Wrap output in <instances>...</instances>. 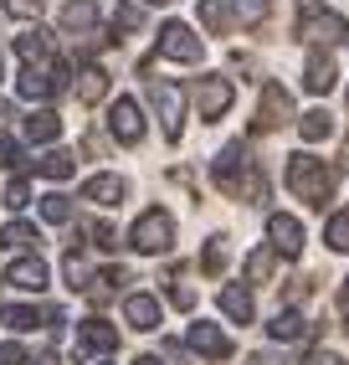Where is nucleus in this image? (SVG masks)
Returning a JSON list of instances; mask_svg holds the SVG:
<instances>
[{"label": "nucleus", "mask_w": 349, "mask_h": 365, "mask_svg": "<svg viewBox=\"0 0 349 365\" xmlns=\"http://www.w3.org/2000/svg\"><path fill=\"white\" fill-rule=\"evenodd\" d=\"M6 283L26 288V294H41V288H46V262H41V257H16V262L6 267Z\"/></svg>", "instance_id": "14"}, {"label": "nucleus", "mask_w": 349, "mask_h": 365, "mask_svg": "<svg viewBox=\"0 0 349 365\" xmlns=\"http://www.w3.org/2000/svg\"><path fill=\"white\" fill-rule=\"evenodd\" d=\"M103 93H108V72H103V67H83V72H78V98H83V103H98Z\"/></svg>", "instance_id": "23"}, {"label": "nucleus", "mask_w": 349, "mask_h": 365, "mask_svg": "<svg viewBox=\"0 0 349 365\" xmlns=\"http://www.w3.org/2000/svg\"><path fill=\"white\" fill-rule=\"evenodd\" d=\"M283 124H293V98L283 83H267L257 103V129H283Z\"/></svg>", "instance_id": "7"}, {"label": "nucleus", "mask_w": 349, "mask_h": 365, "mask_svg": "<svg viewBox=\"0 0 349 365\" xmlns=\"http://www.w3.org/2000/svg\"><path fill=\"white\" fill-rule=\"evenodd\" d=\"M211 175H216V185L226 190V196H236V201H257V196H267V180H262V170L246 160V144H241V139L226 144V150L216 155Z\"/></svg>", "instance_id": "1"}, {"label": "nucleus", "mask_w": 349, "mask_h": 365, "mask_svg": "<svg viewBox=\"0 0 349 365\" xmlns=\"http://www.w3.org/2000/svg\"><path fill=\"white\" fill-rule=\"evenodd\" d=\"M57 134H62V118H57V113L36 108V113L26 118V139H31V144H52Z\"/></svg>", "instance_id": "22"}, {"label": "nucleus", "mask_w": 349, "mask_h": 365, "mask_svg": "<svg viewBox=\"0 0 349 365\" xmlns=\"http://www.w3.org/2000/svg\"><path fill=\"white\" fill-rule=\"evenodd\" d=\"M41 216H46V222H72V201L62 196V190H52V196H41Z\"/></svg>", "instance_id": "29"}, {"label": "nucleus", "mask_w": 349, "mask_h": 365, "mask_svg": "<svg viewBox=\"0 0 349 365\" xmlns=\"http://www.w3.org/2000/svg\"><path fill=\"white\" fill-rule=\"evenodd\" d=\"M303 365H344V360H339V355H329V350H313Z\"/></svg>", "instance_id": "41"}, {"label": "nucleus", "mask_w": 349, "mask_h": 365, "mask_svg": "<svg viewBox=\"0 0 349 365\" xmlns=\"http://www.w3.org/2000/svg\"><path fill=\"white\" fill-rule=\"evenodd\" d=\"M185 345L201 355V360H226V355H231V339H226V329H221V324H190Z\"/></svg>", "instance_id": "10"}, {"label": "nucleus", "mask_w": 349, "mask_h": 365, "mask_svg": "<svg viewBox=\"0 0 349 365\" xmlns=\"http://www.w3.org/2000/svg\"><path fill=\"white\" fill-rule=\"evenodd\" d=\"M36 170H41L46 180H57V185H62V180H72V170H78V160H72L67 150H46V155L36 160Z\"/></svg>", "instance_id": "21"}, {"label": "nucleus", "mask_w": 349, "mask_h": 365, "mask_svg": "<svg viewBox=\"0 0 349 365\" xmlns=\"http://www.w3.org/2000/svg\"><path fill=\"white\" fill-rule=\"evenodd\" d=\"M93 21H98V6H93V0H67V6H62V26H67V31H88Z\"/></svg>", "instance_id": "24"}, {"label": "nucleus", "mask_w": 349, "mask_h": 365, "mask_svg": "<svg viewBox=\"0 0 349 365\" xmlns=\"http://www.w3.org/2000/svg\"><path fill=\"white\" fill-rule=\"evenodd\" d=\"M201 26L206 31H226L231 26V0H201Z\"/></svg>", "instance_id": "25"}, {"label": "nucleus", "mask_w": 349, "mask_h": 365, "mask_svg": "<svg viewBox=\"0 0 349 365\" xmlns=\"http://www.w3.org/2000/svg\"><path fill=\"white\" fill-rule=\"evenodd\" d=\"M62 267H67V283H72V288H88V283H93V278H88L83 252H67V262H62Z\"/></svg>", "instance_id": "33"}, {"label": "nucleus", "mask_w": 349, "mask_h": 365, "mask_svg": "<svg viewBox=\"0 0 349 365\" xmlns=\"http://www.w3.org/2000/svg\"><path fill=\"white\" fill-rule=\"evenodd\" d=\"M267 273H272V252H267V247L246 252V278H252V283H267Z\"/></svg>", "instance_id": "31"}, {"label": "nucleus", "mask_w": 349, "mask_h": 365, "mask_svg": "<svg viewBox=\"0 0 349 365\" xmlns=\"http://www.w3.org/2000/svg\"><path fill=\"white\" fill-rule=\"evenodd\" d=\"M298 129H303V139H308V144H318V139H329V134H334V118L323 113V108H313V113L298 118Z\"/></svg>", "instance_id": "26"}, {"label": "nucleus", "mask_w": 349, "mask_h": 365, "mask_svg": "<svg viewBox=\"0 0 349 365\" xmlns=\"http://www.w3.org/2000/svg\"><path fill=\"white\" fill-rule=\"evenodd\" d=\"M113 21H118V31H134L139 21H144V11H139V6H118V16H113Z\"/></svg>", "instance_id": "36"}, {"label": "nucleus", "mask_w": 349, "mask_h": 365, "mask_svg": "<svg viewBox=\"0 0 349 365\" xmlns=\"http://www.w3.org/2000/svg\"><path fill=\"white\" fill-rule=\"evenodd\" d=\"M0 365H26V355H21V345H0Z\"/></svg>", "instance_id": "39"}, {"label": "nucleus", "mask_w": 349, "mask_h": 365, "mask_svg": "<svg viewBox=\"0 0 349 365\" xmlns=\"http://www.w3.org/2000/svg\"><path fill=\"white\" fill-rule=\"evenodd\" d=\"M78 345H83L88 355H108V350L118 345V329H113L108 319H98V314H93V319H83V329H78Z\"/></svg>", "instance_id": "13"}, {"label": "nucleus", "mask_w": 349, "mask_h": 365, "mask_svg": "<svg viewBox=\"0 0 349 365\" xmlns=\"http://www.w3.org/2000/svg\"><path fill=\"white\" fill-rule=\"evenodd\" d=\"M31 242H41L36 237V227H26V222H11V227H0V247H31Z\"/></svg>", "instance_id": "28"}, {"label": "nucleus", "mask_w": 349, "mask_h": 365, "mask_svg": "<svg viewBox=\"0 0 349 365\" xmlns=\"http://www.w3.org/2000/svg\"><path fill=\"white\" fill-rule=\"evenodd\" d=\"M195 103H201V118H221L231 108V83L226 78H201L195 83Z\"/></svg>", "instance_id": "12"}, {"label": "nucleus", "mask_w": 349, "mask_h": 365, "mask_svg": "<svg viewBox=\"0 0 349 365\" xmlns=\"http://www.w3.org/2000/svg\"><path fill=\"white\" fill-rule=\"evenodd\" d=\"M221 314H226L231 324H252V288H246V283H226V288H221Z\"/></svg>", "instance_id": "16"}, {"label": "nucleus", "mask_w": 349, "mask_h": 365, "mask_svg": "<svg viewBox=\"0 0 349 365\" xmlns=\"http://www.w3.org/2000/svg\"><path fill=\"white\" fill-rule=\"evenodd\" d=\"M0 324H6L11 334H26V329L46 324V314H36V309H26V304H6V309H0Z\"/></svg>", "instance_id": "20"}, {"label": "nucleus", "mask_w": 349, "mask_h": 365, "mask_svg": "<svg viewBox=\"0 0 349 365\" xmlns=\"http://www.w3.org/2000/svg\"><path fill=\"white\" fill-rule=\"evenodd\" d=\"M62 78H67V72H62V62H46V67H26V72L16 78V93H21V98H52V93L62 88Z\"/></svg>", "instance_id": "8"}, {"label": "nucleus", "mask_w": 349, "mask_h": 365, "mask_svg": "<svg viewBox=\"0 0 349 365\" xmlns=\"http://www.w3.org/2000/svg\"><path fill=\"white\" fill-rule=\"evenodd\" d=\"M298 36H308L313 46H329L344 36V16L339 11H308L303 21H298Z\"/></svg>", "instance_id": "11"}, {"label": "nucleus", "mask_w": 349, "mask_h": 365, "mask_svg": "<svg viewBox=\"0 0 349 365\" xmlns=\"http://www.w3.org/2000/svg\"><path fill=\"white\" fill-rule=\"evenodd\" d=\"M16 165H21V144L0 129V170H16Z\"/></svg>", "instance_id": "34"}, {"label": "nucleus", "mask_w": 349, "mask_h": 365, "mask_svg": "<svg viewBox=\"0 0 349 365\" xmlns=\"http://www.w3.org/2000/svg\"><path fill=\"white\" fill-rule=\"evenodd\" d=\"M134 365H160V360H155V355H139V360H134Z\"/></svg>", "instance_id": "43"}, {"label": "nucleus", "mask_w": 349, "mask_h": 365, "mask_svg": "<svg viewBox=\"0 0 349 365\" xmlns=\"http://www.w3.org/2000/svg\"><path fill=\"white\" fill-rule=\"evenodd\" d=\"M6 206H11V211H26V206H31L26 180H11V185H6Z\"/></svg>", "instance_id": "35"}, {"label": "nucleus", "mask_w": 349, "mask_h": 365, "mask_svg": "<svg viewBox=\"0 0 349 365\" xmlns=\"http://www.w3.org/2000/svg\"><path fill=\"white\" fill-rule=\"evenodd\" d=\"M339 314H344V324H349V278H344V288H339Z\"/></svg>", "instance_id": "42"}, {"label": "nucleus", "mask_w": 349, "mask_h": 365, "mask_svg": "<svg viewBox=\"0 0 349 365\" xmlns=\"http://www.w3.org/2000/svg\"><path fill=\"white\" fill-rule=\"evenodd\" d=\"M303 329H308V324H303V314H293V309H283L278 319L267 324V334H272V339H298Z\"/></svg>", "instance_id": "27"}, {"label": "nucleus", "mask_w": 349, "mask_h": 365, "mask_svg": "<svg viewBox=\"0 0 349 365\" xmlns=\"http://www.w3.org/2000/svg\"><path fill=\"white\" fill-rule=\"evenodd\" d=\"M170 242H174V216L160 211V206L144 211L139 222L129 227V247H134V252H165Z\"/></svg>", "instance_id": "3"}, {"label": "nucleus", "mask_w": 349, "mask_h": 365, "mask_svg": "<svg viewBox=\"0 0 349 365\" xmlns=\"http://www.w3.org/2000/svg\"><path fill=\"white\" fill-rule=\"evenodd\" d=\"M201 267H206L211 278H221V267H226V242H221V237H216V242H206V257H201Z\"/></svg>", "instance_id": "32"}, {"label": "nucleus", "mask_w": 349, "mask_h": 365, "mask_svg": "<svg viewBox=\"0 0 349 365\" xmlns=\"http://www.w3.org/2000/svg\"><path fill=\"white\" fill-rule=\"evenodd\" d=\"M160 57H170V62H201L206 46H201V36H195L185 21H170V26L160 31Z\"/></svg>", "instance_id": "5"}, {"label": "nucleus", "mask_w": 349, "mask_h": 365, "mask_svg": "<svg viewBox=\"0 0 349 365\" xmlns=\"http://www.w3.org/2000/svg\"><path fill=\"white\" fill-rule=\"evenodd\" d=\"M149 103H155L160 124H165V139H180V124H185V93L174 83H149Z\"/></svg>", "instance_id": "4"}, {"label": "nucleus", "mask_w": 349, "mask_h": 365, "mask_svg": "<svg viewBox=\"0 0 349 365\" xmlns=\"http://www.w3.org/2000/svg\"><path fill=\"white\" fill-rule=\"evenodd\" d=\"M123 190H129V185H123L118 175H93V180L83 185V201H93V206H118Z\"/></svg>", "instance_id": "18"}, {"label": "nucleus", "mask_w": 349, "mask_h": 365, "mask_svg": "<svg viewBox=\"0 0 349 365\" xmlns=\"http://www.w3.org/2000/svg\"><path fill=\"white\" fill-rule=\"evenodd\" d=\"M31 365H46V360H31Z\"/></svg>", "instance_id": "45"}, {"label": "nucleus", "mask_w": 349, "mask_h": 365, "mask_svg": "<svg viewBox=\"0 0 349 365\" xmlns=\"http://www.w3.org/2000/svg\"><path fill=\"white\" fill-rule=\"evenodd\" d=\"M88 237H93V247H113V227H108V222H93Z\"/></svg>", "instance_id": "37"}, {"label": "nucleus", "mask_w": 349, "mask_h": 365, "mask_svg": "<svg viewBox=\"0 0 349 365\" xmlns=\"http://www.w3.org/2000/svg\"><path fill=\"white\" fill-rule=\"evenodd\" d=\"M267 242H272V252L298 257V252H303V222L288 216V211H272L267 216Z\"/></svg>", "instance_id": "6"}, {"label": "nucleus", "mask_w": 349, "mask_h": 365, "mask_svg": "<svg viewBox=\"0 0 349 365\" xmlns=\"http://www.w3.org/2000/svg\"><path fill=\"white\" fill-rule=\"evenodd\" d=\"M303 88H308V93H329V88H334V57H329V52H313V57H308Z\"/></svg>", "instance_id": "19"}, {"label": "nucleus", "mask_w": 349, "mask_h": 365, "mask_svg": "<svg viewBox=\"0 0 349 365\" xmlns=\"http://www.w3.org/2000/svg\"><path fill=\"white\" fill-rule=\"evenodd\" d=\"M329 185H334V175H329V165H323L318 155H303L298 150L293 160H288V190L303 206H323L329 201Z\"/></svg>", "instance_id": "2"}, {"label": "nucleus", "mask_w": 349, "mask_h": 365, "mask_svg": "<svg viewBox=\"0 0 349 365\" xmlns=\"http://www.w3.org/2000/svg\"><path fill=\"white\" fill-rule=\"evenodd\" d=\"M108 129H113L118 144H139V139H144V108H139L134 98H118V103L108 108Z\"/></svg>", "instance_id": "9"}, {"label": "nucleus", "mask_w": 349, "mask_h": 365, "mask_svg": "<svg viewBox=\"0 0 349 365\" xmlns=\"http://www.w3.org/2000/svg\"><path fill=\"white\" fill-rule=\"evenodd\" d=\"M123 319H129L134 329H160V299L129 294V299H123Z\"/></svg>", "instance_id": "17"}, {"label": "nucleus", "mask_w": 349, "mask_h": 365, "mask_svg": "<svg viewBox=\"0 0 349 365\" xmlns=\"http://www.w3.org/2000/svg\"><path fill=\"white\" fill-rule=\"evenodd\" d=\"M11 16H36V0H6Z\"/></svg>", "instance_id": "40"}, {"label": "nucleus", "mask_w": 349, "mask_h": 365, "mask_svg": "<svg viewBox=\"0 0 349 365\" xmlns=\"http://www.w3.org/2000/svg\"><path fill=\"white\" fill-rule=\"evenodd\" d=\"M16 52L26 67H46V62H57V46L46 31H26V36H16Z\"/></svg>", "instance_id": "15"}, {"label": "nucleus", "mask_w": 349, "mask_h": 365, "mask_svg": "<svg viewBox=\"0 0 349 365\" xmlns=\"http://www.w3.org/2000/svg\"><path fill=\"white\" fill-rule=\"evenodd\" d=\"M323 237H329V247H334V252H349V211L329 216V232H323Z\"/></svg>", "instance_id": "30"}, {"label": "nucleus", "mask_w": 349, "mask_h": 365, "mask_svg": "<svg viewBox=\"0 0 349 365\" xmlns=\"http://www.w3.org/2000/svg\"><path fill=\"white\" fill-rule=\"evenodd\" d=\"M149 6H170V0H149Z\"/></svg>", "instance_id": "44"}, {"label": "nucleus", "mask_w": 349, "mask_h": 365, "mask_svg": "<svg viewBox=\"0 0 349 365\" xmlns=\"http://www.w3.org/2000/svg\"><path fill=\"white\" fill-rule=\"evenodd\" d=\"M267 16V0H241V21H262Z\"/></svg>", "instance_id": "38"}]
</instances>
